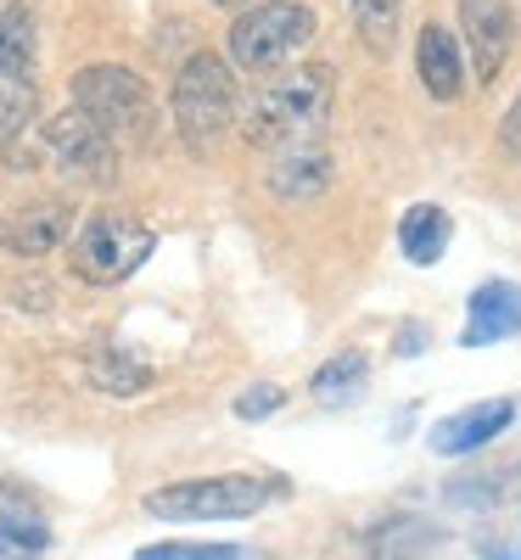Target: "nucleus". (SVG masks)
Listing matches in <instances>:
<instances>
[{
	"label": "nucleus",
	"mask_w": 521,
	"mask_h": 560,
	"mask_svg": "<svg viewBox=\"0 0 521 560\" xmlns=\"http://www.w3.org/2000/svg\"><path fill=\"white\" fill-rule=\"evenodd\" d=\"M331 113H337V73L325 62H303V68H280L275 79H264L247 107H242V135L258 152H298V147H325Z\"/></svg>",
	"instance_id": "f257e3e1"
},
{
	"label": "nucleus",
	"mask_w": 521,
	"mask_h": 560,
	"mask_svg": "<svg viewBox=\"0 0 521 560\" xmlns=\"http://www.w3.org/2000/svg\"><path fill=\"white\" fill-rule=\"evenodd\" d=\"M275 499H287L280 477H192V482H163L147 493V516L158 522H247L258 510H269Z\"/></svg>",
	"instance_id": "f03ea898"
},
{
	"label": "nucleus",
	"mask_w": 521,
	"mask_h": 560,
	"mask_svg": "<svg viewBox=\"0 0 521 560\" xmlns=\"http://www.w3.org/2000/svg\"><path fill=\"white\" fill-rule=\"evenodd\" d=\"M73 113H84L113 147H140L158 129V102L147 79L118 62H90L73 73Z\"/></svg>",
	"instance_id": "7ed1b4c3"
},
{
	"label": "nucleus",
	"mask_w": 521,
	"mask_h": 560,
	"mask_svg": "<svg viewBox=\"0 0 521 560\" xmlns=\"http://www.w3.org/2000/svg\"><path fill=\"white\" fill-rule=\"evenodd\" d=\"M314 28H320V18H314V7H303V0H258V7L235 12V23L224 34L230 68H242L253 79L292 68L298 51L314 39Z\"/></svg>",
	"instance_id": "20e7f679"
},
{
	"label": "nucleus",
	"mask_w": 521,
	"mask_h": 560,
	"mask_svg": "<svg viewBox=\"0 0 521 560\" xmlns=\"http://www.w3.org/2000/svg\"><path fill=\"white\" fill-rule=\"evenodd\" d=\"M235 107H242V90H235V68L224 57L197 51L180 62L174 90H169V113H174V129L192 152L219 147V135L235 124Z\"/></svg>",
	"instance_id": "39448f33"
},
{
	"label": "nucleus",
	"mask_w": 521,
	"mask_h": 560,
	"mask_svg": "<svg viewBox=\"0 0 521 560\" xmlns=\"http://www.w3.org/2000/svg\"><path fill=\"white\" fill-rule=\"evenodd\" d=\"M152 247H158L152 224H140L135 213H118V208H102L68 236V269L84 287H118L152 258Z\"/></svg>",
	"instance_id": "423d86ee"
},
{
	"label": "nucleus",
	"mask_w": 521,
	"mask_h": 560,
	"mask_svg": "<svg viewBox=\"0 0 521 560\" xmlns=\"http://www.w3.org/2000/svg\"><path fill=\"white\" fill-rule=\"evenodd\" d=\"M39 152L79 185H113L118 174V147L73 107L57 113L51 124H39Z\"/></svg>",
	"instance_id": "0eeeda50"
},
{
	"label": "nucleus",
	"mask_w": 521,
	"mask_h": 560,
	"mask_svg": "<svg viewBox=\"0 0 521 560\" xmlns=\"http://www.w3.org/2000/svg\"><path fill=\"white\" fill-rule=\"evenodd\" d=\"M460 34L477 84H494L516 51V7L510 0H460Z\"/></svg>",
	"instance_id": "6e6552de"
},
{
	"label": "nucleus",
	"mask_w": 521,
	"mask_h": 560,
	"mask_svg": "<svg viewBox=\"0 0 521 560\" xmlns=\"http://www.w3.org/2000/svg\"><path fill=\"white\" fill-rule=\"evenodd\" d=\"M516 398H483V404H465L443 420H432V432H426V443H432V454L443 459H465V454H477L488 448L494 438H505L516 427Z\"/></svg>",
	"instance_id": "1a4fd4ad"
},
{
	"label": "nucleus",
	"mask_w": 521,
	"mask_h": 560,
	"mask_svg": "<svg viewBox=\"0 0 521 560\" xmlns=\"http://www.w3.org/2000/svg\"><path fill=\"white\" fill-rule=\"evenodd\" d=\"M73 236V208L45 197V202H23L7 213V224H0V247H7L12 258H45L57 253L62 242Z\"/></svg>",
	"instance_id": "9d476101"
},
{
	"label": "nucleus",
	"mask_w": 521,
	"mask_h": 560,
	"mask_svg": "<svg viewBox=\"0 0 521 560\" xmlns=\"http://www.w3.org/2000/svg\"><path fill=\"white\" fill-rule=\"evenodd\" d=\"M516 331H521V287L516 280H483V287L465 298L460 348H494Z\"/></svg>",
	"instance_id": "9b49d317"
},
{
	"label": "nucleus",
	"mask_w": 521,
	"mask_h": 560,
	"mask_svg": "<svg viewBox=\"0 0 521 560\" xmlns=\"http://www.w3.org/2000/svg\"><path fill=\"white\" fill-rule=\"evenodd\" d=\"M415 73H420V90L432 102H460L465 96V57H460L454 28H443V23L420 28V39H415Z\"/></svg>",
	"instance_id": "f8f14e48"
},
{
	"label": "nucleus",
	"mask_w": 521,
	"mask_h": 560,
	"mask_svg": "<svg viewBox=\"0 0 521 560\" xmlns=\"http://www.w3.org/2000/svg\"><path fill=\"white\" fill-rule=\"evenodd\" d=\"M438 544H443V533L432 522H420V516H387V522L364 527L354 560H420V555H432Z\"/></svg>",
	"instance_id": "ddd939ff"
},
{
	"label": "nucleus",
	"mask_w": 521,
	"mask_h": 560,
	"mask_svg": "<svg viewBox=\"0 0 521 560\" xmlns=\"http://www.w3.org/2000/svg\"><path fill=\"white\" fill-rule=\"evenodd\" d=\"M449 242H454V219H449V208H438V202H415V208H404V219H398V253H404L409 264L432 269V264L449 253Z\"/></svg>",
	"instance_id": "4468645a"
},
{
	"label": "nucleus",
	"mask_w": 521,
	"mask_h": 560,
	"mask_svg": "<svg viewBox=\"0 0 521 560\" xmlns=\"http://www.w3.org/2000/svg\"><path fill=\"white\" fill-rule=\"evenodd\" d=\"M331 185V152L325 147H298V152H275L269 163V191L280 202H309Z\"/></svg>",
	"instance_id": "2eb2a0df"
},
{
	"label": "nucleus",
	"mask_w": 521,
	"mask_h": 560,
	"mask_svg": "<svg viewBox=\"0 0 521 560\" xmlns=\"http://www.w3.org/2000/svg\"><path fill=\"white\" fill-rule=\"evenodd\" d=\"M364 387H370V359H364L359 348L331 353V359L314 370V376H309V393H314V404H325V409L359 404V398H364Z\"/></svg>",
	"instance_id": "dca6fc26"
},
{
	"label": "nucleus",
	"mask_w": 521,
	"mask_h": 560,
	"mask_svg": "<svg viewBox=\"0 0 521 560\" xmlns=\"http://www.w3.org/2000/svg\"><path fill=\"white\" fill-rule=\"evenodd\" d=\"M34 113H39V84H34V68H12V62H0V147H18V140L34 129Z\"/></svg>",
	"instance_id": "f3484780"
},
{
	"label": "nucleus",
	"mask_w": 521,
	"mask_h": 560,
	"mask_svg": "<svg viewBox=\"0 0 521 560\" xmlns=\"http://www.w3.org/2000/svg\"><path fill=\"white\" fill-rule=\"evenodd\" d=\"M354 28L370 57H393L404 34V0H354Z\"/></svg>",
	"instance_id": "a211bd4d"
},
{
	"label": "nucleus",
	"mask_w": 521,
	"mask_h": 560,
	"mask_svg": "<svg viewBox=\"0 0 521 560\" xmlns=\"http://www.w3.org/2000/svg\"><path fill=\"white\" fill-rule=\"evenodd\" d=\"M90 382H96L102 393H113V398H135V393H147V387H152V370L107 348V353L90 359Z\"/></svg>",
	"instance_id": "6ab92c4d"
},
{
	"label": "nucleus",
	"mask_w": 521,
	"mask_h": 560,
	"mask_svg": "<svg viewBox=\"0 0 521 560\" xmlns=\"http://www.w3.org/2000/svg\"><path fill=\"white\" fill-rule=\"evenodd\" d=\"M135 560H264L242 544H147Z\"/></svg>",
	"instance_id": "aec40b11"
},
{
	"label": "nucleus",
	"mask_w": 521,
	"mask_h": 560,
	"mask_svg": "<svg viewBox=\"0 0 521 560\" xmlns=\"http://www.w3.org/2000/svg\"><path fill=\"white\" fill-rule=\"evenodd\" d=\"M0 544H18V549H45L51 544V533H45V522L34 516V510H0Z\"/></svg>",
	"instance_id": "412c9836"
},
{
	"label": "nucleus",
	"mask_w": 521,
	"mask_h": 560,
	"mask_svg": "<svg viewBox=\"0 0 521 560\" xmlns=\"http://www.w3.org/2000/svg\"><path fill=\"white\" fill-rule=\"evenodd\" d=\"M280 404H287V387H275V382H253L242 398H235V415H242V420H269Z\"/></svg>",
	"instance_id": "4be33fe9"
},
{
	"label": "nucleus",
	"mask_w": 521,
	"mask_h": 560,
	"mask_svg": "<svg viewBox=\"0 0 521 560\" xmlns=\"http://www.w3.org/2000/svg\"><path fill=\"white\" fill-rule=\"evenodd\" d=\"M426 337H432V331H426L420 319H409L404 331H398V342H393V353H398V359H420V353H426Z\"/></svg>",
	"instance_id": "5701e85b"
},
{
	"label": "nucleus",
	"mask_w": 521,
	"mask_h": 560,
	"mask_svg": "<svg viewBox=\"0 0 521 560\" xmlns=\"http://www.w3.org/2000/svg\"><path fill=\"white\" fill-rule=\"evenodd\" d=\"M499 147H505L510 158H521V96L510 102V113H505V124H499Z\"/></svg>",
	"instance_id": "b1692460"
},
{
	"label": "nucleus",
	"mask_w": 521,
	"mask_h": 560,
	"mask_svg": "<svg viewBox=\"0 0 521 560\" xmlns=\"http://www.w3.org/2000/svg\"><path fill=\"white\" fill-rule=\"evenodd\" d=\"M219 7H242L247 12V7H258V0H219Z\"/></svg>",
	"instance_id": "393cba45"
},
{
	"label": "nucleus",
	"mask_w": 521,
	"mask_h": 560,
	"mask_svg": "<svg viewBox=\"0 0 521 560\" xmlns=\"http://www.w3.org/2000/svg\"><path fill=\"white\" fill-rule=\"evenodd\" d=\"M516 560H521V555H516Z\"/></svg>",
	"instance_id": "a878e982"
}]
</instances>
